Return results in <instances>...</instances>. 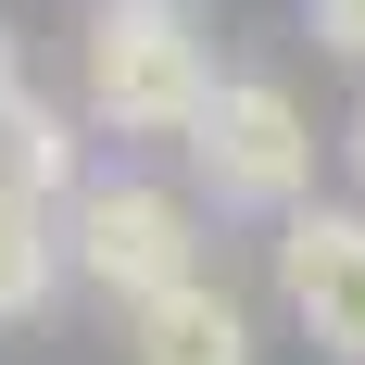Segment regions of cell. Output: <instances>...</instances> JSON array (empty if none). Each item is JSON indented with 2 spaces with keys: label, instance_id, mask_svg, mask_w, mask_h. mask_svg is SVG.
Masks as SVG:
<instances>
[{
  "label": "cell",
  "instance_id": "6",
  "mask_svg": "<svg viewBox=\"0 0 365 365\" xmlns=\"http://www.w3.org/2000/svg\"><path fill=\"white\" fill-rule=\"evenodd\" d=\"M0 189H26V202H76V126L51 101H38V88H13V101H0Z\"/></svg>",
  "mask_w": 365,
  "mask_h": 365
},
{
  "label": "cell",
  "instance_id": "9",
  "mask_svg": "<svg viewBox=\"0 0 365 365\" xmlns=\"http://www.w3.org/2000/svg\"><path fill=\"white\" fill-rule=\"evenodd\" d=\"M13 88H26V51H13V26H0V101H13Z\"/></svg>",
  "mask_w": 365,
  "mask_h": 365
},
{
  "label": "cell",
  "instance_id": "4",
  "mask_svg": "<svg viewBox=\"0 0 365 365\" xmlns=\"http://www.w3.org/2000/svg\"><path fill=\"white\" fill-rule=\"evenodd\" d=\"M277 290L315 328L328 365H365V215L353 202H290L277 215Z\"/></svg>",
  "mask_w": 365,
  "mask_h": 365
},
{
  "label": "cell",
  "instance_id": "10",
  "mask_svg": "<svg viewBox=\"0 0 365 365\" xmlns=\"http://www.w3.org/2000/svg\"><path fill=\"white\" fill-rule=\"evenodd\" d=\"M353 177H365V101H353Z\"/></svg>",
  "mask_w": 365,
  "mask_h": 365
},
{
  "label": "cell",
  "instance_id": "2",
  "mask_svg": "<svg viewBox=\"0 0 365 365\" xmlns=\"http://www.w3.org/2000/svg\"><path fill=\"white\" fill-rule=\"evenodd\" d=\"M189 177L215 189V215H290L315 189V126L277 76H215V101L189 126Z\"/></svg>",
  "mask_w": 365,
  "mask_h": 365
},
{
  "label": "cell",
  "instance_id": "1",
  "mask_svg": "<svg viewBox=\"0 0 365 365\" xmlns=\"http://www.w3.org/2000/svg\"><path fill=\"white\" fill-rule=\"evenodd\" d=\"M215 101V63H202V38H189L177 0H113L101 26H88V113L126 126V139H189Z\"/></svg>",
  "mask_w": 365,
  "mask_h": 365
},
{
  "label": "cell",
  "instance_id": "8",
  "mask_svg": "<svg viewBox=\"0 0 365 365\" xmlns=\"http://www.w3.org/2000/svg\"><path fill=\"white\" fill-rule=\"evenodd\" d=\"M315 13V51H340V63H365V0H302Z\"/></svg>",
  "mask_w": 365,
  "mask_h": 365
},
{
  "label": "cell",
  "instance_id": "5",
  "mask_svg": "<svg viewBox=\"0 0 365 365\" xmlns=\"http://www.w3.org/2000/svg\"><path fill=\"white\" fill-rule=\"evenodd\" d=\"M126 365H252V315L215 277H177V290L126 302Z\"/></svg>",
  "mask_w": 365,
  "mask_h": 365
},
{
  "label": "cell",
  "instance_id": "7",
  "mask_svg": "<svg viewBox=\"0 0 365 365\" xmlns=\"http://www.w3.org/2000/svg\"><path fill=\"white\" fill-rule=\"evenodd\" d=\"M63 240H51V215H38L26 189H0V328H26L38 302H51V277H63Z\"/></svg>",
  "mask_w": 365,
  "mask_h": 365
},
{
  "label": "cell",
  "instance_id": "3",
  "mask_svg": "<svg viewBox=\"0 0 365 365\" xmlns=\"http://www.w3.org/2000/svg\"><path fill=\"white\" fill-rule=\"evenodd\" d=\"M63 252H76V277H88V290H113V302H151V290H177V277H202L189 202H177V189H139V177L76 189Z\"/></svg>",
  "mask_w": 365,
  "mask_h": 365
}]
</instances>
